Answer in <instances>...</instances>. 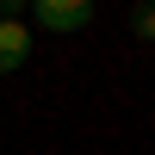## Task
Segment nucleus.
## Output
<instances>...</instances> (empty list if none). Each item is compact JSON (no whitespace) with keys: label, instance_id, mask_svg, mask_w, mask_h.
Segmentation results:
<instances>
[{"label":"nucleus","instance_id":"nucleus-1","mask_svg":"<svg viewBox=\"0 0 155 155\" xmlns=\"http://www.w3.org/2000/svg\"><path fill=\"white\" fill-rule=\"evenodd\" d=\"M31 19L44 31H81V25H93V0H37Z\"/></svg>","mask_w":155,"mask_h":155},{"label":"nucleus","instance_id":"nucleus-2","mask_svg":"<svg viewBox=\"0 0 155 155\" xmlns=\"http://www.w3.org/2000/svg\"><path fill=\"white\" fill-rule=\"evenodd\" d=\"M25 56H31V31H25V19H0V74L25 68Z\"/></svg>","mask_w":155,"mask_h":155},{"label":"nucleus","instance_id":"nucleus-3","mask_svg":"<svg viewBox=\"0 0 155 155\" xmlns=\"http://www.w3.org/2000/svg\"><path fill=\"white\" fill-rule=\"evenodd\" d=\"M130 31H137V37H149V44H155V6H137V19H130Z\"/></svg>","mask_w":155,"mask_h":155}]
</instances>
